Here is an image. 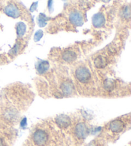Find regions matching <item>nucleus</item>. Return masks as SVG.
Masks as SVG:
<instances>
[{
	"label": "nucleus",
	"mask_w": 131,
	"mask_h": 146,
	"mask_svg": "<svg viewBox=\"0 0 131 146\" xmlns=\"http://www.w3.org/2000/svg\"><path fill=\"white\" fill-rule=\"evenodd\" d=\"M75 77L81 83H88L91 79V72L86 67H79L75 71Z\"/></svg>",
	"instance_id": "f257e3e1"
},
{
	"label": "nucleus",
	"mask_w": 131,
	"mask_h": 146,
	"mask_svg": "<svg viewBox=\"0 0 131 146\" xmlns=\"http://www.w3.org/2000/svg\"><path fill=\"white\" fill-rule=\"evenodd\" d=\"M48 140V135L46 131L42 129H38L34 132L33 135V140L38 146L45 145Z\"/></svg>",
	"instance_id": "f03ea898"
},
{
	"label": "nucleus",
	"mask_w": 131,
	"mask_h": 146,
	"mask_svg": "<svg viewBox=\"0 0 131 146\" xmlns=\"http://www.w3.org/2000/svg\"><path fill=\"white\" fill-rule=\"evenodd\" d=\"M89 133V129L88 126L83 123L81 122L76 125L75 127V134L76 137L80 139H85L87 137Z\"/></svg>",
	"instance_id": "7ed1b4c3"
},
{
	"label": "nucleus",
	"mask_w": 131,
	"mask_h": 146,
	"mask_svg": "<svg viewBox=\"0 0 131 146\" xmlns=\"http://www.w3.org/2000/svg\"><path fill=\"white\" fill-rule=\"evenodd\" d=\"M4 12L7 16L16 19L20 16V10L16 5L9 4L5 7Z\"/></svg>",
	"instance_id": "20e7f679"
},
{
	"label": "nucleus",
	"mask_w": 131,
	"mask_h": 146,
	"mask_svg": "<svg viewBox=\"0 0 131 146\" xmlns=\"http://www.w3.org/2000/svg\"><path fill=\"white\" fill-rule=\"evenodd\" d=\"M69 20L72 25L76 27H81L84 23L83 15L77 11H74L70 13Z\"/></svg>",
	"instance_id": "39448f33"
},
{
	"label": "nucleus",
	"mask_w": 131,
	"mask_h": 146,
	"mask_svg": "<svg viewBox=\"0 0 131 146\" xmlns=\"http://www.w3.org/2000/svg\"><path fill=\"white\" fill-rule=\"evenodd\" d=\"M106 23V19L103 14L99 12L95 14L92 17V24L94 27L97 28H101Z\"/></svg>",
	"instance_id": "423d86ee"
},
{
	"label": "nucleus",
	"mask_w": 131,
	"mask_h": 146,
	"mask_svg": "<svg viewBox=\"0 0 131 146\" xmlns=\"http://www.w3.org/2000/svg\"><path fill=\"white\" fill-rule=\"evenodd\" d=\"M55 120H56V124L62 128H66V127H69L70 124V122H71L70 118L66 115H58Z\"/></svg>",
	"instance_id": "0eeeda50"
},
{
	"label": "nucleus",
	"mask_w": 131,
	"mask_h": 146,
	"mask_svg": "<svg viewBox=\"0 0 131 146\" xmlns=\"http://www.w3.org/2000/svg\"><path fill=\"white\" fill-rule=\"evenodd\" d=\"M125 124L121 120H114L111 122L109 124V129L112 132L120 133L124 129Z\"/></svg>",
	"instance_id": "6e6552de"
},
{
	"label": "nucleus",
	"mask_w": 131,
	"mask_h": 146,
	"mask_svg": "<svg viewBox=\"0 0 131 146\" xmlns=\"http://www.w3.org/2000/svg\"><path fill=\"white\" fill-rule=\"evenodd\" d=\"M62 58L68 63H72L77 58V54L73 51H65L62 54Z\"/></svg>",
	"instance_id": "1a4fd4ad"
},
{
	"label": "nucleus",
	"mask_w": 131,
	"mask_h": 146,
	"mask_svg": "<svg viewBox=\"0 0 131 146\" xmlns=\"http://www.w3.org/2000/svg\"><path fill=\"white\" fill-rule=\"evenodd\" d=\"M61 89L64 94L70 95L74 91V85H73L72 82H69V81H66L62 84Z\"/></svg>",
	"instance_id": "9d476101"
},
{
	"label": "nucleus",
	"mask_w": 131,
	"mask_h": 146,
	"mask_svg": "<svg viewBox=\"0 0 131 146\" xmlns=\"http://www.w3.org/2000/svg\"><path fill=\"white\" fill-rule=\"evenodd\" d=\"M49 69V63L48 61L42 60L38 63L36 66V70L38 74H43L48 71Z\"/></svg>",
	"instance_id": "9b49d317"
},
{
	"label": "nucleus",
	"mask_w": 131,
	"mask_h": 146,
	"mask_svg": "<svg viewBox=\"0 0 131 146\" xmlns=\"http://www.w3.org/2000/svg\"><path fill=\"white\" fill-rule=\"evenodd\" d=\"M107 64V60L103 56H98L94 60V65L99 69H102L106 67Z\"/></svg>",
	"instance_id": "f8f14e48"
},
{
	"label": "nucleus",
	"mask_w": 131,
	"mask_h": 146,
	"mask_svg": "<svg viewBox=\"0 0 131 146\" xmlns=\"http://www.w3.org/2000/svg\"><path fill=\"white\" fill-rule=\"evenodd\" d=\"M16 32L17 35L19 37H22V36L25 35L26 32V26L24 23L19 22L17 23L16 27Z\"/></svg>",
	"instance_id": "ddd939ff"
},
{
	"label": "nucleus",
	"mask_w": 131,
	"mask_h": 146,
	"mask_svg": "<svg viewBox=\"0 0 131 146\" xmlns=\"http://www.w3.org/2000/svg\"><path fill=\"white\" fill-rule=\"evenodd\" d=\"M115 85H116V82L114 80L112 79H107L105 80L104 83V89L108 92L113 90L115 88Z\"/></svg>",
	"instance_id": "4468645a"
},
{
	"label": "nucleus",
	"mask_w": 131,
	"mask_h": 146,
	"mask_svg": "<svg viewBox=\"0 0 131 146\" xmlns=\"http://www.w3.org/2000/svg\"><path fill=\"white\" fill-rule=\"evenodd\" d=\"M49 20V18L47 17L46 14L43 13H40L37 18V23L38 26L41 28L46 27L48 24V21Z\"/></svg>",
	"instance_id": "2eb2a0df"
},
{
	"label": "nucleus",
	"mask_w": 131,
	"mask_h": 146,
	"mask_svg": "<svg viewBox=\"0 0 131 146\" xmlns=\"http://www.w3.org/2000/svg\"><path fill=\"white\" fill-rule=\"evenodd\" d=\"M43 35H44V32L42 30H38L37 32H36L35 35H34V37H33L34 41L38 42L42 38Z\"/></svg>",
	"instance_id": "dca6fc26"
},
{
	"label": "nucleus",
	"mask_w": 131,
	"mask_h": 146,
	"mask_svg": "<svg viewBox=\"0 0 131 146\" xmlns=\"http://www.w3.org/2000/svg\"><path fill=\"white\" fill-rule=\"evenodd\" d=\"M123 16H124L125 19H129L130 17V7L129 6L125 7L124 9L123 10Z\"/></svg>",
	"instance_id": "f3484780"
},
{
	"label": "nucleus",
	"mask_w": 131,
	"mask_h": 146,
	"mask_svg": "<svg viewBox=\"0 0 131 146\" xmlns=\"http://www.w3.org/2000/svg\"><path fill=\"white\" fill-rule=\"evenodd\" d=\"M19 44L17 43L15 44L14 48L10 51L9 54H11V55H15V54H17V53H18V51H19Z\"/></svg>",
	"instance_id": "a211bd4d"
},
{
	"label": "nucleus",
	"mask_w": 131,
	"mask_h": 146,
	"mask_svg": "<svg viewBox=\"0 0 131 146\" xmlns=\"http://www.w3.org/2000/svg\"><path fill=\"white\" fill-rule=\"evenodd\" d=\"M37 7H38V1L33 3V4L31 5V6L30 9V12H33L34 11H35V10H36V9H37Z\"/></svg>",
	"instance_id": "6ab92c4d"
},
{
	"label": "nucleus",
	"mask_w": 131,
	"mask_h": 146,
	"mask_svg": "<svg viewBox=\"0 0 131 146\" xmlns=\"http://www.w3.org/2000/svg\"><path fill=\"white\" fill-rule=\"evenodd\" d=\"M52 3H53V0H49L48 1V9L49 12L52 13L53 11V7H52Z\"/></svg>",
	"instance_id": "aec40b11"
},
{
	"label": "nucleus",
	"mask_w": 131,
	"mask_h": 146,
	"mask_svg": "<svg viewBox=\"0 0 131 146\" xmlns=\"http://www.w3.org/2000/svg\"><path fill=\"white\" fill-rule=\"evenodd\" d=\"M26 125V119H24L21 122V126H25Z\"/></svg>",
	"instance_id": "412c9836"
},
{
	"label": "nucleus",
	"mask_w": 131,
	"mask_h": 146,
	"mask_svg": "<svg viewBox=\"0 0 131 146\" xmlns=\"http://www.w3.org/2000/svg\"><path fill=\"white\" fill-rule=\"evenodd\" d=\"M101 1L104 2V3H107V2H109V1H111V0H101Z\"/></svg>",
	"instance_id": "4be33fe9"
},
{
	"label": "nucleus",
	"mask_w": 131,
	"mask_h": 146,
	"mask_svg": "<svg viewBox=\"0 0 131 146\" xmlns=\"http://www.w3.org/2000/svg\"><path fill=\"white\" fill-rule=\"evenodd\" d=\"M0 146H3V142H2V140L1 139V138H0Z\"/></svg>",
	"instance_id": "5701e85b"
}]
</instances>
